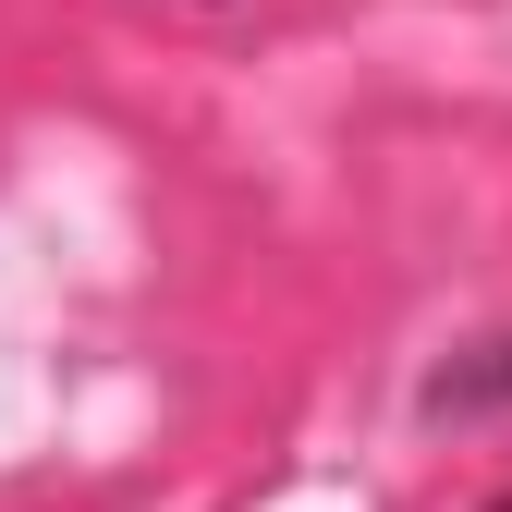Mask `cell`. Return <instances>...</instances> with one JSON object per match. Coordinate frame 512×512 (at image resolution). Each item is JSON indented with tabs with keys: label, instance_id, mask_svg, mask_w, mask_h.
Wrapping results in <instances>:
<instances>
[{
	"label": "cell",
	"instance_id": "obj_2",
	"mask_svg": "<svg viewBox=\"0 0 512 512\" xmlns=\"http://www.w3.org/2000/svg\"><path fill=\"white\" fill-rule=\"evenodd\" d=\"M476 512H512V488H488V500H476Z\"/></svg>",
	"mask_w": 512,
	"mask_h": 512
},
{
	"label": "cell",
	"instance_id": "obj_1",
	"mask_svg": "<svg viewBox=\"0 0 512 512\" xmlns=\"http://www.w3.org/2000/svg\"><path fill=\"white\" fill-rule=\"evenodd\" d=\"M415 415L427 427H512V330L452 342V354L415 378Z\"/></svg>",
	"mask_w": 512,
	"mask_h": 512
},
{
	"label": "cell",
	"instance_id": "obj_3",
	"mask_svg": "<svg viewBox=\"0 0 512 512\" xmlns=\"http://www.w3.org/2000/svg\"><path fill=\"white\" fill-rule=\"evenodd\" d=\"M208 13H232V0H208Z\"/></svg>",
	"mask_w": 512,
	"mask_h": 512
}]
</instances>
